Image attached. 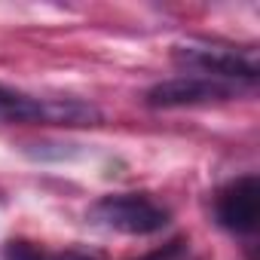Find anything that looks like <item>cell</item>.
I'll return each mask as SVG.
<instances>
[{
  "label": "cell",
  "instance_id": "1",
  "mask_svg": "<svg viewBox=\"0 0 260 260\" xmlns=\"http://www.w3.org/2000/svg\"><path fill=\"white\" fill-rule=\"evenodd\" d=\"M98 107L80 98H37L0 83V125H98Z\"/></svg>",
  "mask_w": 260,
  "mask_h": 260
},
{
  "label": "cell",
  "instance_id": "2",
  "mask_svg": "<svg viewBox=\"0 0 260 260\" xmlns=\"http://www.w3.org/2000/svg\"><path fill=\"white\" fill-rule=\"evenodd\" d=\"M89 217L98 226L122 236H153L162 233L172 220L169 208H162L147 193H107L89 208Z\"/></svg>",
  "mask_w": 260,
  "mask_h": 260
},
{
  "label": "cell",
  "instance_id": "3",
  "mask_svg": "<svg viewBox=\"0 0 260 260\" xmlns=\"http://www.w3.org/2000/svg\"><path fill=\"white\" fill-rule=\"evenodd\" d=\"M175 61L190 71H199V77H211L230 86H251L257 80V64L226 46H175Z\"/></svg>",
  "mask_w": 260,
  "mask_h": 260
},
{
  "label": "cell",
  "instance_id": "4",
  "mask_svg": "<svg viewBox=\"0 0 260 260\" xmlns=\"http://www.w3.org/2000/svg\"><path fill=\"white\" fill-rule=\"evenodd\" d=\"M239 92V86L211 80V77H199V74H187V77H172L162 80L156 86L147 89L144 101L150 107H196V104H214V101H230Z\"/></svg>",
  "mask_w": 260,
  "mask_h": 260
},
{
  "label": "cell",
  "instance_id": "5",
  "mask_svg": "<svg viewBox=\"0 0 260 260\" xmlns=\"http://www.w3.org/2000/svg\"><path fill=\"white\" fill-rule=\"evenodd\" d=\"M214 217L230 233H254L260 223V181L257 175H242L217 190Z\"/></svg>",
  "mask_w": 260,
  "mask_h": 260
},
{
  "label": "cell",
  "instance_id": "6",
  "mask_svg": "<svg viewBox=\"0 0 260 260\" xmlns=\"http://www.w3.org/2000/svg\"><path fill=\"white\" fill-rule=\"evenodd\" d=\"M4 257L7 260H89L86 254H77V251H52V248H43L31 239H10L7 248H4Z\"/></svg>",
  "mask_w": 260,
  "mask_h": 260
}]
</instances>
